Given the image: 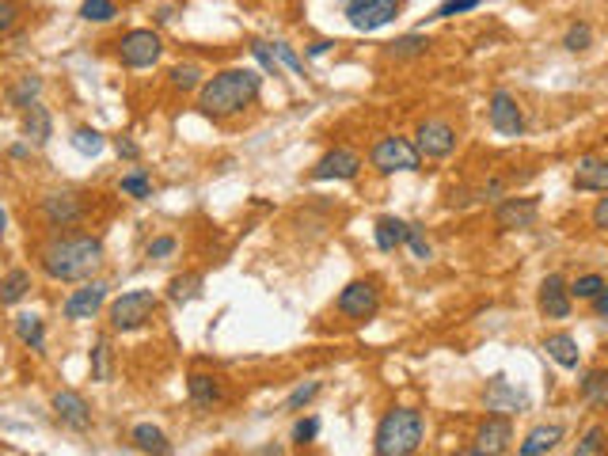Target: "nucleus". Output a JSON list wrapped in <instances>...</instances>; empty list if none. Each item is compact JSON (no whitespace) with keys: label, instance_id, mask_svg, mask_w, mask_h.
Segmentation results:
<instances>
[{"label":"nucleus","instance_id":"obj_1","mask_svg":"<svg viewBox=\"0 0 608 456\" xmlns=\"http://www.w3.org/2000/svg\"><path fill=\"white\" fill-rule=\"evenodd\" d=\"M39 263L46 278L54 282H88L103 267V240L100 236H57L42 248Z\"/></svg>","mask_w":608,"mask_h":456},{"label":"nucleus","instance_id":"obj_2","mask_svg":"<svg viewBox=\"0 0 608 456\" xmlns=\"http://www.w3.org/2000/svg\"><path fill=\"white\" fill-rule=\"evenodd\" d=\"M263 88V76L255 69H225L213 80H205L198 92V110L205 118H232V114L248 110L255 103V95Z\"/></svg>","mask_w":608,"mask_h":456},{"label":"nucleus","instance_id":"obj_3","mask_svg":"<svg viewBox=\"0 0 608 456\" xmlns=\"http://www.w3.org/2000/svg\"><path fill=\"white\" fill-rule=\"evenodd\" d=\"M422 434H426L422 411H414V407H392L373 434V449H377V456H411L422 445Z\"/></svg>","mask_w":608,"mask_h":456},{"label":"nucleus","instance_id":"obj_4","mask_svg":"<svg viewBox=\"0 0 608 456\" xmlns=\"http://www.w3.org/2000/svg\"><path fill=\"white\" fill-rule=\"evenodd\" d=\"M156 308H160V297L152 289H130V293H122L118 301H110L107 320H110V328L122 331V335L126 331H141L156 316Z\"/></svg>","mask_w":608,"mask_h":456},{"label":"nucleus","instance_id":"obj_5","mask_svg":"<svg viewBox=\"0 0 608 456\" xmlns=\"http://www.w3.org/2000/svg\"><path fill=\"white\" fill-rule=\"evenodd\" d=\"M369 160H373V168H377L380 175H395V171H419L422 153L414 149L407 137H380V141L373 145Z\"/></svg>","mask_w":608,"mask_h":456},{"label":"nucleus","instance_id":"obj_6","mask_svg":"<svg viewBox=\"0 0 608 456\" xmlns=\"http://www.w3.org/2000/svg\"><path fill=\"white\" fill-rule=\"evenodd\" d=\"M399 12H404V0H346V23L365 35L388 27Z\"/></svg>","mask_w":608,"mask_h":456},{"label":"nucleus","instance_id":"obj_7","mask_svg":"<svg viewBox=\"0 0 608 456\" xmlns=\"http://www.w3.org/2000/svg\"><path fill=\"white\" fill-rule=\"evenodd\" d=\"M160 54H164V42H160L156 31H145V27L130 31V35L118 42V57L126 69H152Z\"/></svg>","mask_w":608,"mask_h":456},{"label":"nucleus","instance_id":"obj_8","mask_svg":"<svg viewBox=\"0 0 608 456\" xmlns=\"http://www.w3.org/2000/svg\"><path fill=\"white\" fill-rule=\"evenodd\" d=\"M487 118H491L494 134H502V137H521V134H525V110H521V103L514 100V92H506V88H494V92H491Z\"/></svg>","mask_w":608,"mask_h":456},{"label":"nucleus","instance_id":"obj_9","mask_svg":"<svg viewBox=\"0 0 608 456\" xmlns=\"http://www.w3.org/2000/svg\"><path fill=\"white\" fill-rule=\"evenodd\" d=\"M414 149L430 160H445L456 149V129L441 118H426V122H419V129H414Z\"/></svg>","mask_w":608,"mask_h":456},{"label":"nucleus","instance_id":"obj_10","mask_svg":"<svg viewBox=\"0 0 608 456\" xmlns=\"http://www.w3.org/2000/svg\"><path fill=\"white\" fill-rule=\"evenodd\" d=\"M334 308L346 316V320H373L377 316V308H380V293L373 282H350L343 293H339V301H334Z\"/></svg>","mask_w":608,"mask_h":456},{"label":"nucleus","instance_id":"obj_11","mask_svg":"<svg viewBox=\"0 0 608 456\" xmlns=\"http://www.w3.org/2000/svg\"><path fill=\"white\" fill-rule=\"evenodd\" d=\"M540 217V202L536 198H502L494 206V224L506 228V232H521V228H533Z\"/></svg>","mask_w":608,"mask_h":456},{"label":"nucleus","instance_id":"obj_12","mask_svg":"<svg viewBox=\"0 0 608 456\" xmlns=\"http://www.w3.org/2000/svg\"><path fill=\"white\" fill-rule=\"evenodd\" d=\"M483 407L494 415H521V411H529V396L517 392L514 384H509L506 377H491L487 381V392H483Z\"/></svg>","mask_w":608,"mask_h":456},{"label":"nucleus","instance_id":"obj_13","mask_svg":"<svg viewBox=\"0 0 608 456\" xmlns=\"http://www.w3.org/2000/svg\"><path fill=\"white\" fill-rule=\"evenodd\" d=\"M54 415H57L61 426L73 430V434H88L91 430V407L80 392H73V388H65V392L54 396Z\"/></svg>","mask_w":608,"mask_h":456},{"label":"nucleus","instance_id":"obj_14","mask_svg":"<svg viewBox=\"0 0 608 456\" xmlns=\"http://www.w3.org/2000/svg\"><path fill=\"white\" fill-rule=\"evenodd\" d=\"M358 171H361V156L354 153V149H331L319 164L312 168V179L316 183H331V179H358Z\"/></svg>","mask_w":608,"mask_h":456},{"label":"nucleus","instance_id":"obj_15","mask_svg":"<svg viewBox=\"0 0 608 456\" xmlns=\"http://www.w3.org/2000/svg\"><path fill=\"white\" fill-rule=\"evenodd\" d=\"M42 217L50 221L54 228H73L80 217H84V202L69 190H57V194H46L42 198Z\"/></svg>","mask_w":608,"mask_h":456},{"label":"nucleus","instance_id":"obj_16","mask_svg":"<svg viewBox=\"0 0 608 456\" xmlns=\"http://www.w3.org/2000/svg\"><path fill=\"white\" fill-rule=\"evenodd\" d=\"M475 449L472 452H487V456H499V452H509V445H514V426H509V418L506 415H491L483 426H479L475 434Z\"/></svg>","mask_w":608,"mask_h":456},{"label":"nucleus","instance_id":"obj_17","mask_svg":"<svg viewBox=\"0 0 608 456\" xmlns=\"http://www.w3.org/2000/svg\"><path fill=\"white\" fill-rule=\"evenodd\" d=\"M103 304H107V285L103 282H88L84 289H76V293L65 297V320H73V323L91 320Z\"/></svg>","mask_w":608,"mask_h":456},{"label":"nucleus","instance_id":"obj_18","mask_svg":"<svg viewBox=\"0 0 608 456\" xmlns=\"http://www.w3.org/2000/svg\"><path fill=\"white\" fill-rule=\"evenodd\" d=\"M540 312L548 320H567L570 316V289L567 282L559 278V274H548V278L540 282Z\"/></svg>","mask_w":608,"mask_h":456},{"label":"nucleus","instance_id":"obj_19","mask_svg":"<svg viewBox=\"0 0 608 456\" xmlns=\"http://www.w3.org/2000/svg\"><path fill=\"white\" fill-rule=\"evenodd\" d=\"M543 354H548L559 369H578V362H582L578 338H574L570 331H552L548 338H543Z\"/></svg>","mask_w":608,"mask_h":456},{"label":"nucleus","instance_id":"obj_20","mask_svg":"<svg viewBox=\"0 0 608 456\" xmlns=\"http://www.w3.org/2000/svg\"><path fill=\"white\" fill-rule=\"evenodd\" d=\"M574 187L604 194V190H608V160H601V156H582L578 164H574Z\"/></svg>","mask_w":608,"mask_h":456},{"label":"nucleus","instance_id":"obj_21","mask_svg":"<svg viewBox=\"0 0 608 456\" xmlns=\"http://www.w3.org/2000/svg\"><path fill=\"white\" fill-rule=\"evenodd\" d=\"M23 134H27V141L30 145H50V137H54V118H50V110H46L42 103H30L27 110H23Z\"/></svg>","mask_w":608,"mask_h":456},{"label":"nucleus","instance_id":"obj_22","mask_svg":"<svg viewBox=\"0 0 608 456\" xmlns=\"http://www.w3.org/2000/svg\"><path fill=\"white\" fill-rule=\"evenodd\" d=\"M187 396H190V403H195L198 411H210L213 403H221V381L205 377V373H195V377L187 381Z\"/></svg>","mask_w":608,"mask_h":456},{"label":"nucleus","instance_id":"obj_23","mask_svg":"<svg viewBox=\"0 0 608 456\" xmlns=\"http://www.w3.org/2000/svg\"><path fill=\"white\" fill-rule=\"evenodd\" d=\"M559 442H563V426H559V422H552V426H536V430L517 445V452H521V456H540V452H552Z\"/></svg>","mask_w":608,"mask_h":456},{"label":"nucleus","instance_id":"obj_24","mask_svg":"<svg viewBox=\"0 0 608 456\" xmlns=\"http://www.w3.org/2000/svg\"><path fill=\"white\" fill-rule=\"evenodd\" d=\"M130 442H134L141 452H156V456H168V452H171V442L164 437V430L152 426V422H141V426H134Z\"/></svg>","mask_w":608,"mask_h":456},{"label":"nucleus","instance_id":"obj_25","mask_svg":"<svg viewBox=\"0 0 608 456\" xmlns=\"http://www.w3.org/2000/svg\"><path fill=\"white\" fill-rule=\"evenodd\" d=\"M407 243V221L399 217H380L377 221V248L380 251H395Z\"/></svg>","mask_w":608,"mask_h":456},{"label":"nucleus","instance_id":"obj_26","mask_svg":"<svg viewBox=\"0 0 608 456\" xmlns=\"http://www.w3.org/2000/svg\"><path fill=\"white\" fill-rule=\"evenodd\" d=\"M388 54L392 61H414V57H426L430 54V39L426 35H404V39H395L388 42Z\"/></svg>","mask_w":608,"mask_h":456},{"label":"nucleus","instance_id":"obj_27","mask_svg":"<svg viewBox=\"0 0 608 456\" xmlns=\"http://www.w3.org/2000/svg\"><path fill=\"white\" fill-rule=\"evenodd\" d=\"M578 392L586 403H594V407H608V369H589L582 384H578Z\"/></svg>","mask_w":608,"mask_h":456},{"label":"nucleus","instance_id":"obj_28","mask_svg":"<svg viewBox=\"0 0 608 456\" xmlns=\"http://www.w3.org/2000/svg\"><path fill=\"white\" fill-rule=\"evenodd\" d=\"M15 338H20L23 346H30V350H42V346H46V328H42V320H39L35 312L15 316Z\"/></svg>","mask_w":608,"mask_h":456},{"label":"nucleus","instance_id":"obj_29","mask_svg":"<svg viewBox=\"0 0 608 456\" xmlns=\"http://www.w3.org/2000/svg\"><path fill=\"white\" fill-rule=\"evenodd\" d=\"M30 293V274L27 270H12L0 278V304H20Z\"/></svg>","mask_w":608,"mask_h":456},{"label":"nucleus","instance_id":"obj_30","mask_svg":"<svg viewBox=\"0 0 608 456\" xmlns=\"http://www.w3.org/2000/svg\"><path fill=\"white\" fill-rule=\"evenodd\" d=\"M195 297H202V274H183V278L168 282V301L187 304V301H195Z\"/></svg>","mask_w":608,"mask_h":456},{"label":"nucleus","instance_id":"obj_31","mask_svg":"<svg viewBox=\"0 0 608 456\" xmlns=\"http://www.w3.org/2000/svg\"><path fill=\"white\" fill-rule=\"evenodd\" d=\"M39 95H42V80L39 76H20V84L8 92V100H12V107L27 110L30 103H39Z\"/></svg>","mask_w":608,"mask_h":456},{"label":"nucleus","instance_id":"obj_32","mask_svg":"<svg viewBox=\"0 0 608 456\" xmlns=\"http://www.w3.org/2000/svg\"><path fill=\"white\" fill-rule=\"evenodd\" d=\"M604 285L608 282L601 278V274H582V278H574L567 289H570V301H594Z\"/></svg>","mask_w":608,"mask_h":456},{"label":"nucleus","instance_id":"obj_33","mask_svg":"<svg viewBox=\"0 0 608 456\" xmlns=\"http://www.w3.org/2000/svg\"><path fill=\"white\" fill-rule=\"evenodd\" d=\"M118 15L115 0H84V8H80V20L88 23H110Z\"/></svg>","mask_w":608,"mask_h":456},{"label":"nucleus","instance_id":"obj_34","mask_svg":"<svg viewBox=\"0 0 608 456\" xmlns=\"http://www.w3.org/2000/svg\"><path fill=\"white\" fill-rule=\"evenodd\" d=\"M122 194H130V198H137V202H145V198H152V183H149V175L145 171H130V175H122Z\"/></svg>","mask_w":608,"mask_h":456},{"label":"nucleus","instance_id":"obj_35","mask_svg":"<svg viewBox=\"0 0 608 456\" xmlns=\"http://www.w3.org/2000/svg\"><path fill=\"white\" fill-rule=\"evenodd\" d=\"M202 84V69L198 65H175L171 69V88L175 92H195Z\"/></svg>","mask_w":608,"mask_h":456},{"label":"nucleus","instance_id":"obj_36","mask_svg":"<svg viewBox=\"0 0 608 456\" xmlns=\"http://www.w3.org/2000/svg\"><path fill=\"white\" fill-rule=\"evenodd\" d=\"M73 149L80 156H100L103 153V134H100V129H76V134H73Z\"/></svg>","mask_w":608,"mask_h":456},{"label":"nucleus","instance_id":"obj_37","mask_svg":"<svg viewBox=\"0 0 608 456\" xmlns=\"http://www.w3.org/2000/svg\"><path fill=\"white\" fill-rule=\"evenodd\" d=\"M589 42H594V27H589V23H574L567 35H563V46H567L570 54H582Z\"/></svg>","mask_w":608,"mask_h":456},{"label":"nucleus","instance_id":"obj_38","mask_svg":"<svg viewBox=\"0 0 608 456\" xmlns=\"http://www.w3.org/2000/svg\"><path fill=\"white\" fill-rule=\"evenodd\" d=\"M604 426H589L586 437L578 442V449H574V456H594V452H604Z\"/></svg>","mask_w":608,"mask_h":456},{"label":"nucleus","instance_id":"obj_39","mask_svg":"<svg viewBox=\"0 0 608 456\" xmlns=\"http://www.w3.org/2000/svg\"><path fill=\"white\" fill-rule=\"evenodd\" d=\"M316 392H319V381H308V384H300L297 392H293L290 399H285V411H300L304 403H312V396H316Z\"/></svg>","mask_w":608,"mask_h":456},{"label":"nucleus","instance_id":"obj_40","mask_svg":"<svg viewBox=\"0 0 608 456\" xmlns=\"http://www.w3.org/2000/svg\"><path fill=\"white\" fill-rule=\"evenodd\" d=\"M407 248L414 251V259H430V243H426V236H422V228L419 224H407Z\"/></svg>","mask_w":608,"mask_h":456},{"label":"nucleus","instance_id":"obj_41","mask_svg":"<svg viewBox=\"0 0 608 456\" xmlns=\"http://www.w3.org/2000/svg\"><path fill=\"white\" fill-rule=\"evenodd\" d=\"M483 0H445V4L434 12V20H449V15H460V12H472V8H479Z\"/></svg>","mask_w":608,"mask_h":456},{"label":"nucleus","instance_id":"obj_42","mask_svg":"<svg viewBox=\"0 0 608 456\" xmlns=\"http://www.w3.org/2000/svg\"><path fill=\"white\" fill-rule=\"evenodd\" d=\"M251 54H255V61H259L270 76H278V57H274V50H270L266 42H251Z\"/></svg>","mask_w":608,"mask_h":456},{"label":"nucleus","instance_id":"obj_43","mask_svg":"<svg viewBox=\"0 0 608 456\" xmlns=\"http://www.w3.org/2000/svg\"><path fill=\"white\" fill-rule=\"evenodd\" d=\"M175 248H179V243H175V236H156L149 248H145V255H149V259H171Z\"/></svg>","mask_w":608,"mask_h":456},{"label":"nucleus","instance_id":"obj_44","mask_svg":"<svg viewBox=\"0 0 608 456\" xmlns=\"http://www.w3.org/2000/svg\"><path fill=\"white\" fill-rule=\"evenodd\" d=\"M274 57L278 65H285V69H293V73H304V61L293 54V46H285V42H274Z\"/></svg>","mask_w":608,"mask_h":456},{"label":"nucleus","instance_id":"obj_45","mask_svg":"<svg viewBox=\"0 0 608 456\" xmlns=\"http://www.w3.org/2000/svg\"><path fill=\"white\" fill-rule=\"evenodd\" d=\"M316 434H319V418H300L293 426V442L308 445V442H316Z\"/></svg>","mask_w":608,"mask_h":456},{"label":"nucleus","instance_id":"obj_46","mask_svg":"<svg viewBox=\"0 0 608 456\" xmlns=\"http://www.w3.org/2000/svg\"><path fill=\"white\" fill-rule=\"evenodd\" d=\"M15 23H20V4L15 0H0V35L12 31Z\"/></svg>","mask_w":608,"mask_h":456},{"label":"nucleus","instance_id":"obj_47","mask_svg":"<svg viewBox=\"0 0 608 456\" xmlns=\"http://www.w3.org/2000/svg\"><path fill=\"white\" fill-rule=\"evenodd\" d=\"M91 362H95L91 377H95V381H107V342H100V346L91 350Z\"/></svg>","mask_w":608,"mask_h":456},{"label":"nucleus","instance_id":"obj_48","mask_svg":"<svg viewBox=\"0 0 608 456\" xmlns=\"http://www.w3.org/2000/svg\"><path fill=\"white\" fill-rule=\"evenodd\" d=\"M594 224H597V228H604V232H608V190H604V198L594 206Z\"/></svg>","mask_w":608,"mask_h":456},{"label":"nucleus","instance_id":"obj_49","mask_svg":"<svg viewBox=\"0 0 608 456\" xmlns=\"http://www.w3.org/2000/svg\"><path fill=\"white\" fill-rule=\"evenodd\" d=\"M115 149H118V156H126V160H137V156H141V149H137V145H134L130 137H118V141H115Z\"/></svg>","mask_w":608,"mask_h":456},{"label":"nucleus","instance_id":"obj_50","mask_svg":"<svg viewBox=\"0 0 608 456\" xmlns=\"http://www.w3.org/2000/svg\"><path fill=\"white\" fill-rule=\"evenodd\" d=\"M594 312H597V320H608V285L594 297Z\"/></svg>","mask_w":608,"mask_h":456},{"label":"nucleus","instance_id":"obj_51","mask_svg":"<svg viewBox=\"0 0 608 456\" xmlns=\"http://www.w3.org/2000/svg\"><path fill=\"white\" fill-rule=\"evenodd\" d=\"M327 50H331V42H316V46H312V50H308V54H312V57H324Z\"/></svg>","mask_w":608,"mask_h":456},{"label":"nucleus","instance_id":"obj_52","mask_svg":"<svg viewBox=\"0 0 608 456\" xmlns=\"http://www.w3.org/2000/svg\"><path fill=\"white\" fill-rule=\"evenodd\" d=\"M4 224H8V214H4V209H0V236H4Z\"/></svg>","mask_w":608,"mask_h":456}]
</instances>
